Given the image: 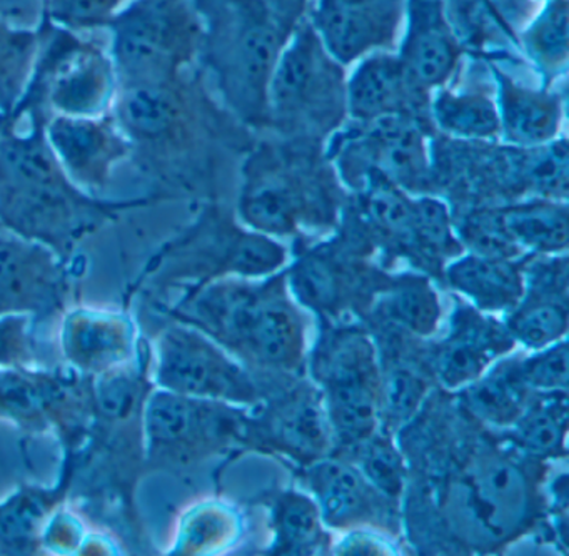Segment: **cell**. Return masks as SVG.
Instances as JSON below:
<instances>
[{"mask_svg":"<svg viewBox=\"0 0 569 556\" xmlns=\"http://www.w3.org/2000/svg\"><path fill=\"white\" fill-rule=\"evenodd\" d=\"M348 75L302 19L279 56L268 91L269 126L284 139L331 138L348 118Z\"/></svg>","mask_w":569,"mask_h":556,"instance_id":"obj_10","label":"cell"},{"mask_svg":"<svg viewBox=\"0 0 569 556\" xmlns=\"http://www.w3.org/2000/svg\"><path fill=\"white\" fill-rule=\"evenodd\" d=\"M219 108L199 68L172 81L119 89L112 112L131 145L129 161L156 186L152 192L176 201L198 189Z\"/></svg>","mask_w":569,"mask_h":556,"instance_id":"obj_5","label":"cell"},{"mask_svg":"<svg viewBox=\"0 0 569 556\" xmlns=\"http://www.w3.org/2000/svg\"><path fill=\"white\" fill-rule=\"evenodd\" d=\"M568 391H532L518 419L502 429L501 438L536 461L566 458Z\"/></svg>","mask_w":569,"mask_h":556,"instance_id":"obj_33","label":"cell"},{"mask_svg":"<svg viewBox=\"0 0 569 556\" xmlns=\"http://www.w3.org/2000/svg\"><path fill=\"white\" fill-rule=\"evenodd\" d=\"M309 369L339 449L352 448L378 431L381 366L366 329L329 325L312 348Z\"/></svg>","mask_w":569,"mask_h":556,"instance_id":"obj_12","label":"cell"},{"mask_svg":"<svg viewBox=\"0 0 569 556\" xmlns=\"http://www.w3.org/2000/svg\"><path fill=\"white\" fill-rule=\"evenodd\" d=\"M79 269L48 246L0 229V316L26 315L36 325L61 319Z\"/></svg>","mask_w":569,"mask_h":556,"instance_id":"obj_18","label":"cell"},{"mask_svg":"<svg viewBox=\"0 0 569 556\" xmlns=\"http://www.w3.org/2000/svg\"><path fill=\"white\" fill-rule=\"evenodd\" d=\"M249 418L246 406L152 389L144 411L149 475L181 471L246 446Z\"/></svg>","mask_w":569,"mask_h":556,"instance_id":"obj_13","label":"cell"},{"mask_svg":"<svg viewBox=\"0 0 569 556\" xmlns=\"http://www.w3.org/2000/svg\"><path fill=\"white\" fill-rule=\"evenodd\" d=\"M538 2H545V0H538Z\"/></svg>","mask_w":569,"mask_h":556,"instance_id":"obj_51","label":"cell"},{"mask_svg":"<svg viewBox=\"0 0 569 556\" xmlns=\"http://www.w3.org/2000/svg\"><path fill=\"white\" fill-rule=\"evenodd\" d=\"M286 24L296 28L308 16L315 0H266Z\"/></svg>","mask_w":569,"mask_h":556,"instance_id":"obj_49","label":"cell"},{"mask_svg":"<svg viewBox=\"0 0 569 556\" xmlns=\"http://www.w3.org/2000/svg\"><path fill=\"white\" fill-rule=\"evenodd\" d=\"M151 342L144 336L131 365L94 378V415L81 448L71 456L74 475L68 505L121 539L132 555L154 546L138 505L139 485L149 475L144 411L154 385Z\"/></svg>","mask_w":569,"mask_h":556,"instance_id":"obj_1","label":"cell"},{"mask_svg":"<svg viewBox=\"0 0 569 556\" xmlns=\"http://www.w3.org/2000/svg\"><path fill=\"white\" fill-rule=\"evenodd\" d=\"M241 529L238 513L222 503L192 506L179 522L169 555H211L228 548Z\"/></svg>","mask_w":569,"mask_h":556,"instance_id":"obj_40","label":"cell"},{"mask_svg":"<svg viewBox=\"0 0 569 556\" xmlns=\"http://www.w3.org/2000/svg\"><path fill=\"white\" fill-rule=\"evenodd\" d=\"M0 229H2V226H0Z\"/></svg>","mask_w":569,"mask_h":556,"instance_id":"obj_52","label":"cell"},{"mask_svg":"<svg viewBox=\"0 0 569 556\" xmlns=\"http://www.w3.org/2000/svg\"><path fill=\"white\" fill-rule=\"evenodd\" d=\"M44 135L66 175L89 195H104L116 168L131 158L128 136L112 111L94 118L51 116Z\"/></svg>","mask_w":569,"mask_h":556,"instance_id":"obj_20","label":"cell"},{"mask_svg":"<svg viewBox=\"0 0 569 556\" xmlns=\"http://www.w3.org/2000/svg\"><path fill=\"white\" fill-rule=\"evenodd\" d=\"M521 358L498 359L459 389V406L469 418L492 429H508L521 416L532 393L522 378Z\"/></svg>","mask_w":569,"mask_h":556,"instance_id":"obj_32","label":"cell"},{"mask_svg":"<svg viewBox=\"0 0 569 556\" xmlns=\"http://www.w3.org/2000/svg\"><path fill=\"white\" fill-rule=\"evenodd\" d=\"M311 492L322 523L331 528L358 526L389 528L395 503L378 492L361 471L342 456L329 455L306 465L301 475Z\"/></svg>","mask_w":569,"mask_h":556,"instance_id":"obj_25","label":"cell"},{"mask_svg":"<svg viewBox=\"0 0 569 556\" xmlns=\"http://www.w3.org/2000/svg\"><path fill=\"white\" fill-rule=\"evenodd\" d=\"M525 295L506 312L505 325L516 345L541 349L568 335V252L528 255L522 262Z\"/></svg>","mask_w":569,"mask_h":556,"instance_id":"obj_24","label":"cell"},{"mask_svg":"<svg viewBox=\"0 0 569 556\" xmlns=\"http://www.w3.org/2000/svg\"><path fill=\"white\" fill-rule=\"evenodd\" d=\"M372 249L358 219L346 216L338 238L306 249L291 268L284 269L289 292L295 301L322 318L368 312L376 295L391 279V275L366 261Z\"/></svg>","mask_w":569,"mask_h":556,"instance_id":"obj_17","label":"cell"},{"mask_svg":"<svg viewBox=\"0 0 569 556\" xmlns=\"http://www.w3.org/2000/svg\"><path fill=\"white\" fill-rule=\"evenodd\" d=\"M271 525L274 539L269 555H321L331 548V535L325 529L321 512L312 496L281 492L272 496Z\"/></svg>","mask_w":569,"mask_h":556,"instance_id":"obj_36","label":"cell"},{"mask_svg":"<svg viewBox=\"0 0 569 556\" xmlns=\"http://www.w3.org/2000/svg\"><path fill=\"white\" fill-rule=\"evenodd\" d=\"M339 555H385V542L365 533H352L338 546Z\"/></svg>","mask_w":569,"mask_h":556,"instance_id":"obj_48","label":"cell"},{"mask_svg":"<svg viewBox=\"0 0 569 556\" xmlns=\"http://www.w3.org/2000/svg\"><path fill=\"white\" fill-rule=\"evenodd\" d=\"M515 348L505 321L456 299L448 332L435 346L429 365L442 388L458 391Z\"/></svg>","mask_w":569,"mask_h":556,"instance_id":"obj_23","label":"cell"},{"mask_svg":"<svg viewBox=\"0 0 569 556\" xmlns=\"http://www.w3.org/2000/svg\"><path fill=\"white\" fill-rule=\"evenodd\" d=\"M502 221L525 255L551 256L568 252V201L531 198L499 206Z\"/></svg>","mask_w":569,"mask_h":556,"instance_id":"obj_35","label":"cell"},{"mask_svg":"<svg viewBox=\"0 0 569 556\" xmlns=\"http://www.w3.org/2000/svg\"><path fill=\"white\" fill-rule=\"evenodd\" d=\"M482 2L516 44H518L519 32L528 26L542 4L538 0H482Z\"/></svg>","mask_w":569,"mask_h":556,"instance_id":"obj_47","label":"cell"},{"mask_svg":"<svg viewBox=\"0 0 569 556\" xmlns=\"http://www.w3.org/2000/svg\"><path fill=\"white\" fill-rule=\"evenodd\" d=\"M569 355L566 338L521 358L522 378L532 391H568Z\"/></svg>","mask_w":569,"mask_h":556,"instance_id":"obj_45","label":"cell"},{"mask_svg":"<svg viewBox=\"0 0 569 556\" xmlns=\"http://www.w3.org/2000/svg\"><path fill=\"white\" fill-rule=\"evenodd\" d=\"M128 0H39L41 19L74 32L104 31Z\"/></svg>","mask_w":569,"mask_h":556,"instance_id":"obj_43","label":"cell"},{"mask_svg":"<svg viewBox=\"0 0 569 556\" xmlns=\"http://www.w3.org/2000/svg\"><path fill=\"white\" fill-rule=\"evenodd\" d=\"M336 178L318 142H262L242 165L238 219L271 238L331 228L341 206Z\"/></svg>","mask_w":569,"mask_h":556,"instance_id":"obj_8","label":"cell"},{"mask_svg":"<svg viewBox=\"0 0 569 556\" xmlns=\"http://www.w3.org/2000/svg\"><path fill=\"white\" fill-rule=\"evenodd\" d=\"M346 451L351 456L346 459H349L386 498L398 502L405 495L409 466L391 433L378 429L365 441Z\"/></svg>","mask_w":569,"mask_h":556,"instance_id":"obj_41","label":"cell"},{"mask_svg":"<svg viewBox=\"0 0 569 556\" xmlns=\"http://www.w3.org/2000/svg\"><path fill=\"white\" fill-rule=\"evenodd\" d=\"M449 468L428 483L436 509L458 548L495 552L525 535L536 523L542 502L541 461L521 455L501 439L478 436L471 446L455 448Z\"/></svg>","mask_w":569,"mask_h":556,"instance_id":"obj_3","label":"cell"},{"mask_svg":"<svg viewBox=\"0 0 569 556\" xmlns=\"http://www.w3.org/2000/svg\"><path fill=\"white\" fill-rule=\"evenodd\" d=\"M148 322L142 335L151 342L156 389L252 408L261 403L251 373L204 332L172 319Z\"/></svg>","mask_w":569,"mask_h":556,"instance_id":"obj_14","label":"cell"},{"mask_svg":"<svg viewBox=\"0 0 569 556\" xmlns=\"http://www.w3.org/2000/svg\"><path fill=\"white\" fill-rule=\"evenodd\" d=\"M258 443L302 466L331 455L335 439L319 389L296 386L251 413L246 446Z\"/></svg>","mask_w":569,"mask_h":556,"instance_id":"obj_22","label":"cell"},{"mask_svg":"<svg viewBox=\"0 0 569 556\" xmlns=\"http://www.w3.org/2000/svg\"><path fill=\"white\" fill-rule=\"evenodd\" d=\"M348 118L371 122L385 118H409L431 126V92L425 91L398 54L376 52L356 62L346 82Z\"/></svg>","mask_w":569,"mask_h":556,"instance_id":"obj_26","label":"cell"},{"mask_svg":"<svg viewBox=\"0 0 569 556\" xmlns=\"http://www.w3.org/2000/svg\"><path fill=\"white\" fill-rule=\"evenodd\" d=\"M201 21L198 68L216 101L249 128H268V91L296 28L266 0H191Z\"/></svg>","mask_w":569,"mask_h":556,"instance_id":"obj_7","label":"cell"},{"mask_svg":"<svg viewBox=\"0 0 569 556\" xmlns=\"http://www.w3.org/2000/svg\"><path fill=\"white\" fill-rule=\"evenodd\" d=\"M376 325L418 338H431L442 319L438 289L425 272L391 276L368 309Z\"/></svg>","mask_w":569,"mask_h":556,"instance_id":"obj_31","label":"cell"},{"mask_svg":"<svg viewBox=\"0 0 569 556\" xmlns=\"http://www.w3.org/2000/svg\"><path fill=\"white\" fill-rule=\"evenodd\" d=\"M144 335L138 318L124 309L78 306L59 319L58 348L62 363L86 376L108 375L131 365Z\"/></svg>","mask_w":569,"mask_h":556,"instance_id":"obj_21","label":"cell"},{"mask_svg":"<svg viewBox=\"0 0 569 556\" xmlns=\"http://www.w3.org/2000/svg\"><path fill=\"white\" fill-rule=\"evenodd\" d=\"M41 39V26L24 28L0 16V116L11 115L24 96Z\"/></svg>","mask_w":569,"mask_h":556,"instance_id":"obj_39","label":"cell"},{"mask_svg":"<svg viewBox=\"0 0 569 556\" xmlns=\"http://www.w3.org/2000/svg\"><path fill=\"white\" fill-rule=\"evenodd\" d=\"M72 475L71 456L62 455L54 485L24 483L0 502V556L46 555L42 532L56 509L68 503Z\"/></svg>","mask_w":569,"mask_h":556,"instance_id":"obj_29","label":"cell"},{"mask_svg":"<svg viewBox=\"0 0 569 556\" xmlns=\"http://www.w3.org/2000/svg\"><path fill=\"white\" fill-rule=\"evenodd\" d=\"M46 121L26 119L0 126V226L41 242L66 261L89 236L119 221L126 212L172 201L158 192L109 199L89 195L71 181L52 155Z\"/></svg>","mask_w":569,"mask_h":556,"instance_id":"obj_2","label":"cell"},{"mask_svg":"<svg viewBox=\"0 0 569 556\" xmlns=\"http://www.w3.org/2000/svg\"><path fill=\"white\" fill-rule=\"evenodd\" d=\"M94 415V378L66 363L0 368V419L22 435H52L62 453L81 448Z\"/></svg>","mask_w":569,"mask_h":556,"instance_id":"obj_15","label":"cell"},{"mask_svg":"<svg viewBox=\"0 0 569 556\" xmlns=\"http://www.w3.org/2000/svg\"><path fill=\"white\" fill-rule=\"evenodd\" d=\"M455 231L462 248L489 258L521 259L525 252L506 229L499 206L476 208L455 221Z\"/></svg>","mask_w":569,"mask_h":556,"instance_id":"obj_42","label":"cell"},{"mask_svg":"<svg viewBox=\"0 0 569 556\" xmlns=\"http://www.w3.org/2000/svg\"><path fill=\"white\" fill-rule=\"evenodd\" d=\"M104 31L119 89L172 81L198 68L202 28L191 0H128Z\"/></svg>","mask_w":569,"mask_h":556,"instance_id":"obj_11","label":"cell"},{"mask_svg":"<svg viewBox=\"0 0 569 556\" xmlns=\"http://www.w3.org/2000/svg\"><path fill=\"white\" fill-rule=\"evenodd\" d=\"M491 69L498 108L499 139L515 148H538L561 135L566 116L565 92L518 81L495 61Z\"/></svg>","mask_w":569,"mask_h":556,"instance_id":"obj_28","label":"cell"},{"mask_svg":"<svg viewBox=\"0 0 569 556\" xmlns=\"http://www.w3.org/2000/svg\"><path fill=\"white\" fill-rule=\"evenodd\" d=\"M31 316H0V368H38L48 365L46 349Z\"/></svg>","mask_w":569,"mask_h":556,"instance_id":"obj_44","label":"cell"},{"mask_svg":"<svg viewBox=\"0 0 569 556\" xmlns=\"http://www.w3.org/2000/svg\"><path fill=\"white\" fill-rule=\"evenodd\" d=\"M525 258H489L468 252L449 261L442 269L441 279L479 311L506 315L525 295Z\"/></svg>","mask_w":569,"mask_h":556,"instance_id":"obj_30","label":"cell"},{"mask_svg":"<svg viewBox=\"0 0 569 556\" xmlns=\"http://www.w3.org/2000/svg\"><path fill=\"white\" fill-rule=\"evenodd\" d=\"M64 506L56 509L54 515L46 523L42 532V548L44 553H54V555H74V553L81 555L89 533H86L82 516L72 508L66 509Z\"/></svg>","mask_w":569,"mask_h":556,"instance_id":"obj_46","label":"cell"},{"mask_svg":"<svg viewBox=\"0 0 569 556\" xmlns=\"http://www.w3.org/2000/svg\"><path fill=\"white\" fill-rule=\"evenodd\" d=\"M288 249L271 236L246 228L218 202H204L189 225L162 242L124 292V308L139 315L169 305L222 278L259 279L276 275Z\"/></svg>","mask_w":569,"mask_h":556,"instance_id":"obj_6","label":"cell"},{"mask_svg":"<svg viewBox=\"0 0 569 556\" xmlns=\"http://www.w3.org/2000/svg\"><path fill=\"white\" fill-rule=\"evenodd\" d=\"M381 406H379V429L391 433L411 421L421 411L429 393L428 376L412 361L401 356L382 359Z\"/></svg>","mask_w":569,"mask_h":556,"instance_id":"obj_38","label":"cell"},{"mask_svg":"<svg viewBox=\"0 0 569 556\" xmlns=\"http://www.w3.org/2000/svg\"><path fill=\"white\" fill-rule=\"evenodd\" d=\"M429 116L432 128L452 141L491 142L501 135L495 96L481 88L438 89L431 95Z\"/></svg>","mask_w":569,"mask_h":556,"instance_id":"obj_34","label":"cell"},{"mask_svg":"<svg viewBox=\"0 0 569 556\" xmlns=\"http://www.w3.org/2000/svg\"><path fill=\"white\" fill-rule=\"evenodd\" d=\"M519 51L538 71L541 85L552 88V82L566 75L569 58V2L545 0L531 21L518 34Z\"/></svg>","mask_w":569,"mask_h":556,"instance_id":"obj_37","label":"cell"},{"mask_svg":"<svg viewBox=\"0 0 569 556\" xmlns=\"http://www.w3.org/2000/svg\"><path fill=\"white\" fill-rule=\"evenodd\" d=\"M141 316L192 326L254 368L292 373L305 361V318L289 292L286 271L218 279Z\"/></svg>","mask_w":569,"mask_h":556,"instance_id":"obj_4","label":"cell"},{"mask_svg":"<svg viewBox=\"0 0 569 556\" xmlns=\"http://www.w3.org/2000/svg\"><path fill=\"white\" fill-rule=\"evenodd\" d=\"M431 126L416 119L352 122L331 136L326 158L336 175L358 191L369 175L382 176L409 195H429L435 185Z\"/></svg>","mask_w":569,"mask_h":556,"instance_id":"obj_16","label":"cell"},{"mask_svg":"<svg viewBox=\"0 0 569 556\" xmlns=\"http://www.w3.org/2000/svg\"><path fill=\"white\" fill-rule=\"evenodd\" d=\"M41 46L28 88L11 122L48 121L51 116L94 118L108 115L118 99L119 82L108 46L91 32H74L39 21Z\"/></svg>","mask_w":569,"mask_h":556,"instance_id":"obj_9","label":"cell"},{"mask_svg":"<svg viewBox=\"0 0 569 556\" xmlns=\"http://www.w3.org/2000/svg\"><path fill=\"white\" fill-rule=\"evenodd\" d=\"M462 52L449 24L445 0H406L398 58L425 91L432 95L451 81Z\"/></svg>","mask_w":569,"mask_h":556,"instance_id":"obj_27","label":"cell"},{"mask_svg":"<svg viewBox=\"0 0 569 556\" xmlns=\"http://www.w3.org/2000/svg\"><path fill=\"white\" fill-rule=\"evenodd\" d=\"M0 126H2V116H0Z\"/></svg>","mask_w":569,"mask_h":556,"instance_id":"obj_50","label":"cell"},{"mask_svg":"<svg viewBox=\"0 0 569 556\" xmlns=\"http://www.w3.org/2000/svg\"><path fill=\"white\" fill-rule=\"evenodd\" d=\"M406 0H315L309 24L339 64L391 52L405 28Z\"/></svg>","mask_w":569,"mask_h":556,"instance_id":"obj_19","label":"cell"}]
</instances>
